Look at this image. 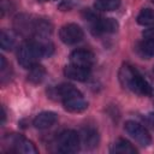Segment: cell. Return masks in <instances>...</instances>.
<instances>
[{
  "label": "cell",
  "mask_w": 154,
  "mask_h": 154,
  "mask_svg": "<svg viewBox=\"0 0 154 154\" xmlns=\"http://www.w3.org/2000/svg\"><path fill=\"white\" fill-rule=\"evenodd\" d=\"M81 94L82 93L77 88H75L72 84H67V83L60 84L55 88V95L60 100H65V99H69V97H72L76 95H81Z\"/></svg>",
  "instance_id": "5bb4252c"
},
{
  "label": "cell",
  "mask_w": 154,
  "mask_h": 154,
  "mask_svg": "<svg viewBox=\"0 0 154 154\" xmlns=\"http://www.w3.org/2000/svg\"><path fill=\"white\" fill-rule=\"evenodd\" d=\"M81 142L84 144L85 148H95L99 144V134L94 128H85L82 130L81 135Z\"/></svg>",
  "instance_id": "8fae6325"
},
{
  "label": "cell",
  "mask_w": 154,
  "mask_h": 154,
  "mask_svg": "<svg viewBox=\"0 0 154 154\" xmlns=\"http://www.w3.org/2000/svg\"><path fill=\"white\" fill-rule=\"evenodd\" d=\"M81 137L75 130H65L59 135L58 149L64 154H72L79 149Z\"/></svg>",
  "instance_id": "3957f363"
},
{
  "label": "cell",
  "mask_w": 154,
  "mask_h": 154,
  "mask_svg": "<svg viewBox=\"0 0 154 154\" xmlns=\"http://www.w3.org/2000/svg\"><path fill=\"white\" fill-rule=\"evenodd\" d=\"M59 37L65 45H75L83 38V30L75 23L65 24L59 30Z\"/></svg>",
  "instance_id": "5b68a950"
},
{
  "label": "cell",
  "mask_w": 154,
  "mask_h": 154,
  "mask_svg": "<svg viewBox=\"0 0 154 154\" xmlns=\"http://www.w3.org/2000/svg\"><path fill=\"white\" fill-rule=\"evenodd\" d=\"M5 67H6V60H5V57H4V55H0V70L2 71Z\"/></svg>",
  "instance_id": "cb8c5ba5"
},
{
  "label": "cell",
  "mask_w": 154,
  "mask_h": 154,
  "mask_svg": "<svg viewBox=\"0 0 154 154\" xmlns=\"http://www.w3.org/2000/svg\"><path fill=\"white\" fill-rule=\"evenodd\" d=\"M64 75L70 79H73L77 82H84L90 76V69L81 67V66L70 64V65L64 67Z\"/></svg>",
  "instance_id": "52a82bcc"
},
{
  "label": "cell",
  "mask_w": 154,
  "mask_h": 154,
  "mask_svg": "<svg viewBox=\"0 0 154 154\" xmlns=\"http://www.w3.org/2000/svg\"><path fill=\"white\" fill-rule=\"evenodd\" d=\"M52 30H53V26L49 23V20H46V19H36L34 22L32 32L35 34L36 37H38L41 40L48 38V36H51V34H52Z\"/></svg>",
  "instance_id": "30bf717a"
},
{
  "label": "cell",
  "mask_w": 154,
  "mask_h": 154,
  "mask_svg": "<svg viewBox=\"0 0 154 154\" xmlns=\"http://www.w3.org/2000/svg\"><path fill=\"white\" fill-rule=\"evenodd\" d=\"M70 63L81 67L90 69L95 63V55L88 49H76L70 54Z\"/></svg>",
  "instance_id": "8992f818"
},
{
  "label": "cell",
  "mask_w": 154,
  "mask_h": 154,
  "mask_svg": "<svg viewBox=\"0 0 154 154\" xmlns=\"http://www.w3.org/2000/svg\"><path fill=\"white\" fill-rule=\"evenodd\" d=\"M63 105H64L65 109L69 111V112H71V113H79V112H83V111L87 109V107H88V102L84 100V97H83L82 94L63 100Z\"/></svg>",
  "instance_id": "ba28073f"
},
{
  "label": "cell",
  "mask_w": 154,
  "mask_h": 154,
  "mask_svg": "<svg viewBox=\"0 0 154 154\" xmlns=\"http://www.w3.org/2000/svg\"><path fill=\"white\" fill-rule=\"evenodd\" d=\"M120 6V0H96L94 7L99 11H114Z\"/></svg>",
  "instance_id": "d6986e66"
},
{
  "label": "cell",
  "mask_w": 154,
  "mask_h": 154,
  "mask_svg": "<svg viewBox=\"0 0 154 154\" xmlns=\"http://www.w3.org/2000/svg\"><path fill=\"white\" fill-rule=\"evenodd\" d=\"M118 28L119 24L114 18H101L94 22V29L97 32H116Z\"/></svg>",
  "instance_id": "7c38bea8"
},
{
  "label": "cell",
  "mask_w": 154,
  "mask_h": 154,
  "mask_svg": "<svg viewBox=\"0 0 154 154\" xmlns=\"http://www.w3.org/2000/svg\"><path fill=\"white\" fill-rule=\"evenodd\" d=\"M124 129L142 147H147L152 143V137H150L148 130L140 123L134 122V120H128L124 124Z\"/></svg>",
  "instance_id": "277c9868"
},
{
  "label": "cell",
  "mask_w": 154,
  "mask_h": 154,
  "mask_svg": "<svg viewBox=\"0 0 154 154\" xmlns=\"http://www.w3.org/2000/svg\"><path fill=\"white\" fill-rule=\"evenodd\" d=\"M46 77V69L40 65L38 63L35 64L34 66H31L29 69V75H28V79L34 83V84H37V83H41L43 81V78Z\"/></svg>",
  "instance_id": "2e32d148"
},
{
  "label": "cell",
  "mask_w": 154,
  "mask_h": 154,
  "mask_svg": "<svg viewBox=\"0 0 154 154\" xmlns=\"http://www.w3.org/2000/svg\"><path fill=\"white\" fill-rule=\"evenodd\" d=\"M57 119H58L57 113H54L52 111H45V112L38 113L34 118L32 124L37 129H48V128H51L52 125L55 124Z\"/></svg>",
  "instance_id": "9c48e42d"
},
{
  "label": "cell",
  "mask_w": 154,
  "mask_h": 154,
  "mask_svg": "<svg viewBox=\"0 0 154 154\" xmlns=\"http://www.w3.org/2000/svg\"><path fill=\"white\" fill-rule=\"evenodd\" d=\"M41 53L38 49L37 41H25L23 42L17 53L18 63L24 69H30L35 64L38 63V59H41Z\"/></svg>",
  "instance_id": "7a4b0ae2"
},
{
  "label": "cell",
  "mask_w": 154,
  "mask_h": 154,
  "mask_svg": "<svg viewBox=\"0 0 154 154\" xmlns=\"http://www.w3.org/2000/svg\"><path fill=\"white\" fill-rule=\"evenodd\" d=\"M76 5V1L75 0H64L59 4V10L60 11H70L73 6Z\"/></svg>",
  "instance_id": "44dd1931"
},
{
  "label": "cell",
  "mask_w": 154,
  "mask_h": 154,
  "mask_svg": "<svg viewBox=\"0 0 154 154\" xmlns=\"http://www.w3.org/2000/svg\"><path fill=\"white\" fill-rule=\"evenodd\" d=\"M112 152L117 153V154H135V153H137L136 148L129 141H126L124 138L117 140V142L113 144Z\"/></svg>",
  "instance_id": "9a60e30c"
},
{
  "label": "cell",
  "mask_w": 154,
  "mask_h": 154,
  "mask_svg": "<svg viewBox=\"0 0 154 154\" xmlns=\"http://www.w3.org/2000/svg\"><path fill=\"white\" fill-rule=\"evenodd\" d=\"M143 120H144V123H146L149 128H152V129L154 130V112L146 114V116L143 117Z\"/></svg>",
  "instance_id": "7402d4cb"
},
{
  "label": "cell",
  "mask_w": 154,
  "mask_h": 154,
  "mask_svg": "<svg viewBox=\"0 0 154 154\" xmlns=\"http://www.w3.org/2000/svg\"><path fill=\"white\" fill-rule=\"evenodd\" d=\"M120 84L138 95H152V87L144 77L131 65L124 64L119 70Z\"/></svg>",
  "instance_id": "6da1fadb"
},
{
  "label": "cell",
  "mask_w": 154,
  "mask_h": 154,
  "mask_svg": "<svg viewBox=\"0 0 154 154\" xmlns=\"http://www.w3.org/2000/svg\"><path fill=\"white\" fill-rule=\"evenodd\" d=\"M13 146H14V149L16 152L18 153H23V154H37V149L35 147V144L22 137V136H16L14 140H13Z\"/></svg>",
  "instance_id": "4fadbf2b"
},
{
  "label": "cell",
  "mask_w": 154,
  "mask_h": 154,
  "mask_svg": "<svg viewBox=\"0 0 154 154\" xmlns=\"http://www.w3.org/2000/svg\"><path fill=\"white\" fill-rule=\"evenodd\" d=\"M40 1H53V0H40Z\"/></svg>",
  "instance_id": "d4e9b609"
},
{
  "label": "cell",
  "mask_w": 154,
  "mask_h": 154,
  "mask_svg": "<svg viewBox=\"0 0 154 154\" xmlns=\"http://www.w3.org/2000/svg\"><path fill=\"white\" fill-rule=\"evenodd\" d=\"M16 43V37L11 31L7 30H2L0 34V46L2 49L5 51H10L14 47Z\"/></svg>",
  "instance_id": "ac0fdd59"
},
{
  "label": "cell",
  "mask_w": 154,
  "mask_h": 154,
  "mask_svg": "<svg viewBox=\"0 0 154 154\" xmlns=\"http://www.w3.org/2000/svg\"><path fill=\"white\" fill-rule=\"evenodd\" d=\"M138 51L142 57H146V58L153 57L154 55V41L144 38V41L138 45Z\"/></svg>",
  "instance_id": "ffe728a7"
},
{
  "label": "cell",
  "mask_w": 154,
  "mask_h": 154,
  "mask_svg": "<svg viewBox=\"0 0 154 154\" xmlns=\"http://www.w3.org/2000/svg\"><path fill=\"white\" fill-rule=\"evenodd\" d=\"M137 23L143 26L154 25V10L153 8H143L137 16Z\"/></svg>",
  "instance_id": "e0dca14e"
},
{
  "label": "cell",
  "mask_w": 154,
  "mask_h": 154,
  "mask_svg": "<svg viewBox=\"0 0 154 154\" xmlns=\"http://www.w3.org/2000/svg\"><path fill=\"white\" fill-rule=\"evenodd\" d=\"M143 37H144L146 40H152V41H154V28L147 29L146 31H143Z\"/></svg>",
  "instance_id": "603a6c76"
}]
</instances>
